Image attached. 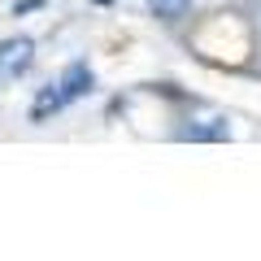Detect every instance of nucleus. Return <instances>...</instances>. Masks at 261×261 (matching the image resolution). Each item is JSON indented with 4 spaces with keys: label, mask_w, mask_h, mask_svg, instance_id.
I'll return each mask as SVG.
<instances>
[{
    "label": "nucleus",
    "mask_w": 261,
    "mask_h": 261,
    "mask_svg": "<svg viewBox=\"0 0 261 261\" xmlns=\"http://www.w3.org/2000/svg\"><path fill=\"white\" fill-rule=\"evenodd\" d=\"M31 65H35V39L31 35L0 39V83H18Z\"/></svg>",
    "instance_id": "obj_1"
},
{
    "label": "nucleus",
    "mask_w": 261,
    "mask_h": 261,
    "mask_svg": "<svg viewBox=\"0 0 261 261\" xmlns=\"http://www.w3.org/2000/svg\"><path fill=\"white\" fill-rule=\"evenodd\" d=\"M61 92H57V83H48V87H39L35 92V105H31V122H48V113H57L61 109Z\"/></svg>",
    "instance_id": "obj_3"
},
{
    "label": "nucleus",
    "mask_w": 261,
    "mask_h": 261,
    "mask_svg": "<svg viewBox=\"0 0 261 261\" xmlns=\"http://www.w3.org/2000/svg\"><path fill=\"white\" fill-rule=\"evenodd\" d=\"M92 87H96V74H92V65H87V61H70L61 70V79H57V92H61L65 105L92 96Z\"/></svg>",
    "instance_id": "obj_2"
},
{
    "label": "nucleus",
    "mask_w": 261,
    "mask_h": 261,
    "mask_svg": "<svg viewBox=\"0 0 261 261\" xmlns=\"http://www.w3.org/2000/svg\"><path fill=\"white\" fill-rule=\"evenodd\" d=\"M187 5H192V0H148V9L157 13L161 22H178L187 13Z\"/></svg>",
    "instance_id": "obj_4"
}]
</instances>
